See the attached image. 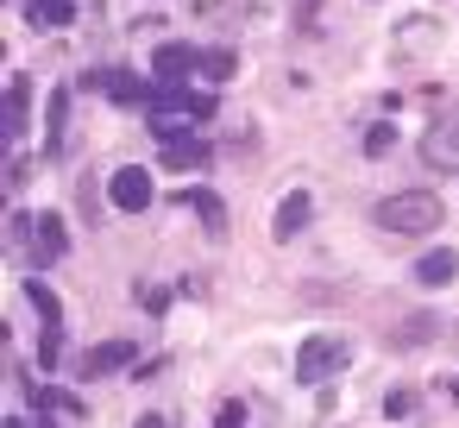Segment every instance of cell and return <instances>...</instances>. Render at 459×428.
<instances>
[{"mask_svg":"<svg viewBox=\"0 0 459 428\" xmlns=\"http://www.w3.org/2000/svg\"><path fill=\"white\" fill-rule=\"evenodd\" d=\"M139 302H145L152 315H164V309H170V296H164V290H139Z\"/></svg>","mask_w":459,"mask_h":428,"instance_id":"cell-25","label":"cell"},{"mask_svg":"<svg viewBox=\"0 0 459 428\" xmlns=\"http://www.w3.org/2000/svg\"><path fill=\"white\" fill-rule=\"evenodd\" d=\"M415 277H421L428 290H434V284H453V277H459V258H453V252H428V258L415 265Z\"/></svg>","mask_w":459,"mask_h":428,"instance_id":"cell-16","label":"cell"},{"mask_svg":"<svg viewBox=\"0 0 459 428\" xmlns=\"http://www.w3.org/2000/svg\"><path fill=\"white\" fill-rule=\"evenodd\" d=\"M32 403H39V409H64V415H76V409H82L70 390H51V384H39V390H32Z\"/></svg>","mask_w":459,"mask_h":428,"instance_id":"cell-19","label":"cell"},{"mask_svg":"<svg viewBox=\"0 0 459 428\" xmlns=\"http://www.w3.org/2000/svg\"><path fill=\"white\" fill-rule=\"evenodd\" d=\"M152 133H158V158H164L170 170H202V164L214 158L195 133H177V127H152Z\"/></svg>","mask_w":459,"mask_h":428,"instance_id":"cell-7","label":"cell"},{"mask_svg":"<svg viewBox=\"0 0 459 428\" xmlns=\"http://www.w3.org/2000/svg\"><path fill=\"white\" fill-rule=\"evenodd\" d=\"M308 214H315V202H308L302 189H290V196L277 202V221H271V233H277V240H296V233L308 227Z\"/></svg>","mask_w":459,"mask_h":428,"instance_id":"cell-10","label":"cell"},{"mask_svg":"<svg viewBox=\"0 0 459 428\" xmlns=\"http://www.w3.org/2000/svg\"><path fill=\"white\" fill-rule=\"evenodd\" d=\"M440 390H446V403H453V409H459V378H446V384H440Z\"/></svg>","mask_w":459,"mask_h":428,"instance_id":"cell-27","label":"cell"},{"mask_svg":"<svg viewBox=\"0 0 459 428\" xmlns=\"http://www.w3.org/2000/svg\"><path fill=\"white\" fill-rule=\"evenodd\" d=\"M221 428H246V403H221Z\"/></svg>","mask_w":459,"mask_h":428,"instance_id":"cell-24","label":"cell"},{"mask_svg":"<svg viewBox=\"0 0 459 428\" xmlns=\"http://www.w3.org/2000/svg\"><path fill=\"white\" fill-rule=\"evenodd\" d=\"M189 70H202V51H189V45H164L158 51V83H183Z\"/></svg>","mask_w":459,"mask_h":428,"instance_id":"cell-13","label":"cell"},{"mask_svg":"<svg viewBox=\"0 0 459 428\" xmlns=\"http://www.w3.org/2000/svg\"><path fill=\"white\" fill-rule=\"evenodd\" d=\"M453 340H459V328H453Z\"/></svg>","mask_w":459,"mask_h":428,"instance_id":"cell-31","label":"cell"},{"mask_svg":"<svg viewBox=\"0 0 459 428\" xmlns=\"http://www.w3.org/2000/svg\"><path fill=\"white\" fill-rule=\"evenodd\" d=\"M39 428H76V422H70L64 409H39Z\"/></svg>","mask_w":459,"mask_h":428,"instance_id":"cell-26","label":"cell"},{"mask_svg":"<svg viewBox=\"0 0 459 428\" xmlns=\"http://www.w3.org/2000/svg\"><path fill=\"white\" fill-rule=\"evenodd\" d=\"M202 76H208V83H233V76H239V57H233V51H202Z\"/></svg>","mask_w":459,"mask_h":428,"instance_id":"cell-18","label":"cell"},{"mask_svg":"<svg viewBox=\"0 0 459 428\" xmlns=\"http://www.w3.org/2000/svg\"><path fill=\"white\" fill-rule=\"evenodd\" d=\"M214 95L208 89H183V83H158L152 89V127H177V120H189V127H202V120H214Z\"/></svg>","mask_w":459,"mask_h":428,"instance_id":"cell-2","label":"cell"},{"mask_svg":"<svg viewBox=\"0 0 459 428\" xmlns=\"http://www.w3.org/2000/svg\"><path fill=\"white\" fill-rule=\"evenodd\" d=\"M133 353H139L133 340H108V346H95V353L82 359V378H108V371H126V365H133Z\"/></svg>","mask_w":459,"mask_h":428,"instance_id":"cell-11","label":"cell"},{"mask_svg":"<svg viewBox=\"0 0 459 428\" xmlns=\"http://www.w3.org/2000/svg\"><path fill=\"white\" fill-rule=\"evenodd\" d=\"M64 114H70V95L57 89V95H51V139H45V152H57V139H64Z\"/></svg>","mask_w":459,"mask_h":428,"instance_id":"cell-20","label":"cell"},{"mask_svg":"<svg viewBox=\"0 0 459 428\" xmlns=\"http://www.w3.org/2000/svg\"><path fill=\"white\" fill-rule=\"evenodd\" d=\"M26 302L39 309V321H45V328H57V321H64V296H57L51 284H39V277H32V284H26Z\"/></svg>","mask_w":459,"mask_h":428,"instance_id":"cell-15","label":"cell"},{"mask_svg":"<svg viewBox=\"0 0 459 428\" xmlns=\"http://www.w3.org/2000/svg\"><path fill=\"white\" fill-rule=\"evenodd\" d=\"M315 7H321V0H302V20H315Z\"/></svg>","mask_w":459,"mask_h":428,"instance_id":"cell-28","label":"cell"},{"mask_svg":"<svg viewBox=\"0 0 459 428\" xmlns=\"http://www.w3.org/2000/svg\"><path fill=\"white\" fill-rule=\"evenodd\" d=\"M26 20H32L39 32H64V26L76 20V0H26Z\"/></svg>","mask_w":459,"mask_h":428,"instance_id":"cell-12","label":"cell"},{"mask_svg":"<svg viewBox=\"0 0 459 428\" xmlns=\"http://www.w3.org/2000/svg\"><path fill=\"white\" fill-rule=\"evenodd\" d=\"M152 196H158V189H152V170H145V164H120V170L108 177V202L126 208V214H145Z\"/></svg>","mask_w":459,"mask_h":428,"instance_id":"cell-5","label":"cell"},{"mask_svg":"<svg viewBox=\"0 0 459 428\" xmlns=\"http://www.w3.org/2000/svg\"><path fill=\"white\" fill-rule=\"evenodd\" d=\"M346 365H352V340H340V334H308L296 346V384H321Z\"/></svg>","mask_w":459,"mask_h":428,"instance_id":"cell-3","label":"cell"},{"mask_svg":"<svg viewBox=\"0 0 459 428\" xmlns=\"http://www.w3.org/2000/svg\"><path fill=\"white\" fill-rule=\"evenodd\" d=\"M384 415H390V422L415 415V390H390V397H384Z\"/></svg>","mask_w":459,"mask_h":428,"instance_id":"cell-23","label":"cell"},{"mask_svg":"<svg viewBox=\"0 0 459 428\" xmlns=\"http://www.w3.org/2000/svg\"><path fill=\"white\" fill-rule=\"evenodd\" d=\"M421 158H428V170H459V108H446V114L428 127Z\"/></svg>","mask_w":459,"mask_h":428,"instance_id":"cell-6","label":"cell"},{"mask_svg":"<svg viewBox=\"0 0 459 428\" xmlns=\"http://www.w3.org/2000/svg\"><path fill=\"white\" fill-rule=\"evenodd\" d=\"M440 214H446V202L428 196V189H403V196H384V202L371 208V221H377L384 233H434Z\"/></svg>","mask_w":459,"mask_h":428,"instance_id":"cell-1","label":"cell"},{"mask_svg":"<svg viewBox=\"0 0 459 428\" xmlns=\"http://www.w3.org/2000/svg\"><path fill=\"white\" fill-rule=\"evenodd\" d=\"M26 101H32V83H26V76H7V108H0V145H20V133H26Z\"/></svg>","mask_w":459,"mask_h":428,"instance_id":"cell-8","label":"cell"},{"mask_svg":"<svg viewBox=\"0 0 459 428\" xmlns=\"http://www.w3.org/2000/svg\"><path fill=\"white\" fill-rule=\"evenodd\" d=\"M0 428H26V422H20V415H7V422H0Z\"/></svg>","mask_w":459,"mask_h":428,"instance_id":"cell-29","label":"cell"},{"mask_svg":"<svg viewBox=\"0 0 459 428\" xmlns=\"http://www.w3.org/2000/svg\"><path fill=\"white\" fill-rule=\"evenodd\" d=\"M183 202H189V208L208 221V233H221V227H227V214H221V196H214V189H189Z\"/></svg>","mask_w":459,"mask_h":428,"instance_id":"cell-17","label":"cell"},{"mask_svg":"<svg viewBox=\"0 0 459 428\" xmlns=\"http://www.w3.org/2000/svg\"><path fill=\"white\" fill-rule=\"evenodd\" d=\"M434 334H440V315L415 309L409 321H396V353H403V346H421V340H434Z\"/></svg>","mask_w":459,"mask_h":428,"instance_id":"cell-14","label":"cell"},{"mask_svg":"<svg viewBox=\"0 0 459 428\" xmlns=\"http://www.w3.org/2000/svg\"><path fill=\"white\" fill-rule=\"evenodd\" d=\"M390 145H396V127H390V120H384V127H371V133H365V158H384V152H390Z\"/></svg>","mask_w":459,"mask_h":428,"instance_id":"cell-21","label":"cell"},{"mask_svg":"<svg viewBox=\"0 0 459 428\" xmlns=\"http://www.w3.org/2000/svg\"><path fill=\"white\" fill-rule=\"evenodd\" d=\"M139 428H164V422H158V415H145V422H139Z\"/></svg>","mask_w":459,"mask_h":428,"instance_id":"cell-30","label":"cell"},{"mask_svg":"<svg viewBox=\"0 0 459 428\" xmlns=\"http://www.w3.org/2000/svg\"><path fill=\"white\" fill-rule=\"evenodd\" d=\"M32 246H39V258H45V265L70 258V227H64V214H39V227H32Z\"/></svg>","mask_w":459,"mask_h":428,"instance_id":"cell-9","label":"cell"},{"mask_svg":"<svg viewBox=\"0 0 459 428\" xmlns=\"http://www.w3.org/2000/svg\"><path fill=\"white\" fill-rule=\"evenodd\" d=\"M39 365H45V371L64 365V334H57V328H45V340H39Z\"/></svg>","mask_w":459,"mask_h":428,"instance_id":"cell-22","label":"cell"},{"mask_svg":"<svg viewBox=\"0 0 459 428\" xmlns=\"http://www.w3.org/2000/svg\"><path fill=\"white\" fill-rule=\"evenodd\" d=\"M82 89L114 95L120 108H152V89H158V83H139L133 70H89V76H82Z\"/></svg>","mask_w":459,"mask_h":428,"instance_id":"cell-4","label":"cell"}]
</instances>
